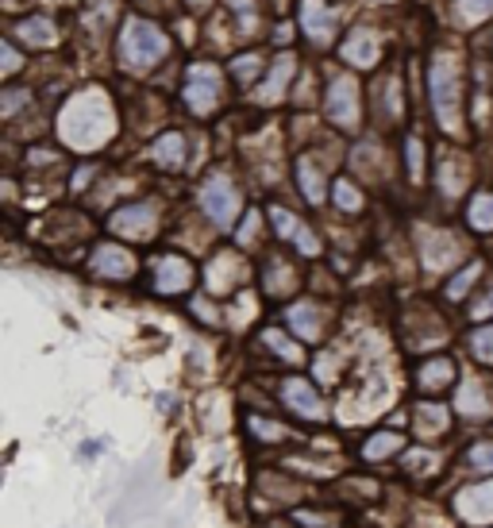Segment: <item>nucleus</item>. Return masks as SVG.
Masks as SVG:
<instances>
[{
  "instance_id": "nucleus-27",
  "label": "nucleus",
  "mask_w": 493,
  "mask_h": 528,
  "mask_svg": "<svg viewBox=\"0 0 493 528\" xmlns=\"http://www.w3.org/2000/svg\"><path fill=\"white\" fill-rule=\"evenodd\" d=\"M116 23H120V4L116 0H85V8H82V31L85 35H108Z\"/></svg>"
},
{
  "instance_id": "nucleus-44",
  "label": "nucleus",
  "mask_w": 493,
  "mask_h": 528,
  "mask_svg": "<svg viewBox=\"0 0 493 528\" xmlns=\"http://www.w3.org/2000/svg\"><path fill=\"white\" fill-rule=\"evenodd\" d=\"M189 313L201 320V325H209V328H216L220 325V308H216V301L212 298H193L189 301Z\"/></svg>"
},
{
  "instance_id": "nucleus-4",
  "label": "nucleus",
  "mask_w": 493,
  "mask_h": 528,
  "mask_svg": "<svg viewBox=\"0 0 493 528\" xmlns=\"http://www.w3.org/2000/svg\"><path fill=\"white\" fill-rule=\"evenodd\" d=\"M228 70L220 66L212 58H193L186 74H181V105L189 108V116H197V120H212V116L224 108L228 100Z\"/></svg>"
},
{
  "instance_id": "nucleus-1",
  "label": "nucleus",
  "mask_w": 493,
  "mask_h": 528,
  "mask_svg": "<svg viewBox=\"0 0 493 528\" xmlns=\"http://www.w3.org/2000/svg\"><path fill=\"white\" fill-rule=\"evenodd\" d=\"M116 108L112 97L105 89H77V93L66 97V105L58 108V139L70 151H100L108 147V139L116 135Z\"/></svg>"
},
{
  "instance_id": "nucleus-50",
  "label": "nucleus",
  "mask_w": 493,
  "mask_h": 528,
  "mask_svg": "<svg viewBox=\"0 0 493 528\" xmlns=\"http://www.w3.org/2000/svg\"><path fill=\"white\" fill-rule=\"evenodd\" d=\"M385 4H389V0H385Z\"/></svg>"
},
{
  "instance_id": "nucleus-46",
  "label": "nucleus",
  "mask_w": 493,
  "mask_h": 528,
  "mask_svg": "<svg viewBox=\"0 0 493 528\" xmlns=\"http://www.w3.org/2000/svg\"><path fill=\"white\" fill-rule=\"evenodd\" d=\"M139 8H154V12H166V8H174V0H135Z\"/></svg>"
},
{
  "instance_id": "nucleus-31",
  "label": "nucleus",
  "mask_w": 493,
  "mask_h": 528,
  "mask_svg": "<svg viewBox=\"0 0 493 528\" xmlns=\"http://www.w3.org/2000/svg\"><path fill=\"white\" fill-rule=\"evenodd\" d=\"M482 274H486V263H482V259H471V263H466V266H459L455 274L447 278V286H444V298H447L451 305H455V301H466V298H471V290H474V281L482 278Z\"/></svg>"
},
{
  "instance_id": "nucleus-6",
  "label": "nucleus",
  "mask_w": 493,
  "mask_h": 528,
  "mask_svg": "<svg viewBox=\"0 0 493 528\" xmlns=\"http://www.w3.org/2000/svg\"><path fill=\"white\" fill-rule=\"evenodd\" d=\"M197 204H201L204 221H209L216 231H228L243 212V193H239L236 177H231L228 170H212L197 189Z\"/></svg>"
},
{
  "instance_id": "nucleus-42",
  "label": "nucleus",
  "mask_w": 493,
  "mask_h": 528,
  "mask_svg": "<svg viewBox=\"0 0 493 528\" xmlns=\"http://www.w3.org/2000/svg\"><path fill=\"white\" fill-rule=\"evenodd\" d=\"M466 467L471 471H493V440H478L466 447Z\"/></svg>"
},
{
  "instance_id": "nucleus-26",
  "label": "nucleus",
  "mask_w": 493,
  "mask_h": 528,
  "mask_svg": "<svg viewBox=\"0 0 493 528\" xmlns=\"http://www.w3.org/2000/svg\"><path fill=\"white\" fill-rule=\"evenodd\" d=\"M224 8L231 12V20H236V35L239 39H258L263 35V23H266L263 0H224Z\"/></svg>"
},
{
  "instance_id": "nucleus-13",
  "label": "nucleus",
  "mask_w": 493,
  "mask_h": 528,
  "mask_svg": "<svg viewBox=\"0 0 493 528\" xmlns=\"http://www.w3.org/2000/svg\"><path fill=\"white\" fill-rule=\"evenodd\" d=\"M420 259H424L428 274H447V270H459L463 263V243L455 231L428 228L420 236Z\"/></svg>"
},
{
  "instance_id": "nucleus-39",
  "label": "nucleus",
  "mask_w": 493,
  "mask_h": 528,
  "mask_svg": "<svg viewBox=\"0 0 493 528\" xmlns=\"http://www.w3.org/2000/svg\"><path fill=\"white\" fill-rule=\"evenodd\" d=\"M466 343H471V355L478 359V363L493 367V325H482V328H474L471 336H466Z\"/></svg>"
},
{
  "instance_id": "nucleus-40",
  "label": "nucleus",
  "mask_w": 493,
  "mask_h": 528,
  "mask_svg": "<svg viewBox=\"0 0 493 528\" xmlns=\"http://www.w3.org/2000/svg\"><path fill=\"white\" fill-rule=\"evenodd\" d=\"M246 428H251L258 440H270V444H278V440H285V424H278V420H270V417H263V413H251L246 417Z\"/></svg>"
},
{
  "instance_id": "nucleus-34",
  "label": "nucleus",
  "mask_w": 493,
  "mask_h": 528,
  "mask_svg": "<svg viewBox=\"0 0 493 528\" xmlns=\"http://www.w3.org/2000/svg\"><path fill=\"white\" fill-rule=\"evenodd\" d=\"M451 20L459 28H482L493 20V0H451Z\"/></svg>"
},
{
  "instance_id": "nucleus-10",
  "label": "nucleus",
  "mask_w": 493,
  "mask_h": 528,
  "mask_svg": "<svg viewBox=\"0 0 493 528\" xmlns=\"http://www.w3.org/2000/svg\"><path fill=\"white\" fill-rule=\"evenodd\" d=\"M370 112L378 124L394 127L405 120V82H401V66H385L370 85Z\"/></svg>"
},
{
  "instance_id": "nucleus-45",
  "label": "nucleus",
  "mask_w": 493,
  "mask_h": 528,
  "mask_svg": "<svg viewBox=\"0 0 493 528\" xmlns=\"http://www.w3.org/2000/svg\"><path fill=\"white\" fill-rule=\"evenodd\" d=\"M293 521H301L308 528H335V524H340V517H324V513H313V509H297Z\"/></svg>"
},
{
  "instance_id": "nucleus-33",
  "label": "nucleus",
  "mask_w": 493,
  "mask_h": 528,
  "mask_svg": "<svg viewBox=\"0 0 493 528\" xmlns=\"http://www.w3.org/2000/svg\"><path fill=\"white\" fill-rule=\"evenodd\" d=\"M466 228L478 236H493V189H478L466 201Z\"/></svg>"
},
{
  "instance_id": "nucleus-11",
  "label": "nucleus",
  "mask_w": 493,
  "mask_h": 528,
  "mask_svg": "<svg viewBox=\"0 0 493 528\" xmlns=\"http://www.w3.org/2000/svg\"><path fill=\"white\" fill-rule=\"evenodd\" d=\"M139 270V259L132 255V247H124V243H97L93 251H89V274L93 278H105V281H132Z\"/></svg>"
},
{
  "instance_id": "nucleus-29",
  "label": "nucleus",
  "mask_w": 493,
  "mask_h": 528,
  "mask_svg": "<svg viewBox=\"0 0 493 528\" xmlns=\"http://www.w3.org/2000/svg\"><path fill=\"white\" fill-rule=\"evenodd\" d=\"M405 452V436L394 432V428H382V432H370L367 440H362L359 447V455L367 459V463H385V459H394Z\"/></svg>"
},
{
  "instance_id": "nucleus-30",
  "label": "nucleus",
  "mask_w": 493,
  "mask_h": 528,
  "mask_svg": "<svg viewBox=\"0 0 493 528\" xmlns=\"http://www.w3.org/2000/svg\"><path fill=\"white\" fill-rule=\"evenodd\" d=\"M412 424H417V432L424 436V440H432V436H444V432L451 428L447 405H439V402H420L417 409H412Z\"/></svg>"
},
{
  "instance_id": "nucleus-12",
  "label": "nucleus",
  "mask_w": 493,
  "mask_h": 528,
  "mask_svg": "<svg viewBox=\"0 0 493 528\" xmlns=\"http://www.w3.org/2000/svg\"><path fill=\"white\" fill-rule=\"evenodd\" d=\"M293 74H297L293 50H278V58L270 62V70L263 74V82L251 89V100H258V105H266V108L281 105V100H290V93H293Z\"/></svg>"
},
{
  "instance_id": "nucleus-14",
  "label": "nucleus",
  "mask_w": 493,
  "mask_h": 528,
  "mask_svg": "<svg viewBox=\"0 0 493 528\" xmlns=\"http://www.w3.org/2000/svg\"><path fill=\"white\" fill-rule=\"evenodd\" d=\"M193 278H197V270L186 255H159V259L151 263V290L159 293V298H177V293H189Z\"/></svg>"
},
{
  "instance_id": "nucleus-43",
  "label": "nucleus",
  "mask_w": 493,
  "mask_h": 528,
  "mask_svg": "<svg viewBox=\"0 0 493 528\" xmlns=\"http://www.w3.org/2000/svg\"><path fill=\"white\" fill-rule=\"evenodd\" d=\"M258 228H263V212L251 209V212H246V221L239 224V231H236L239 247H255V243H258Z\"/></svg>"
},
{
  "instance_id": "nucleus-16",
  "label": "nucleus",
  "mask_w": 493,
  "mask_h": 528,
  "mask_svg": "<svg viewBox=\"0 0 493 528\" xmlns=\"http://www.w3.org/2000/svg\"><path fill=\"white\" fill-rule=\"evenodd\" d=\"M246 274H251V266H246L236 251H216L209 266H204V281H209V293L212 298H228V293H236Z\"/></svg>"
},
{
  "instance_id": "nucleus-7",
  "label": "nucleus",
  "mask_w": 493,
  "mask_h": 528,
  "mask_svg": "<svg viewBox=\"0 0 493 528\" xmlns=\"http://www.w3.org/2000/svg\"><path fill=\"white\" fill-rule=\"evenodd\" d=\"M297 28L308 39V47L328 50L340 43L343 31V16L332 0H297Z\"/></svg>"
},
{
  "instance_id": "nucleus-24",
  "label": "nucleus",
  "mask_w": 493,
  "mask_h": 528,
  "mask_svg": "<svg viewBox=\"0 0 493 528\" xmlns=\"http://www.w3.org/2000/svg\"><path fill=\"white\" fill-rule=\"evenodd\" d=\"M471 170H466V159L459 151H439V159H436V189L444 193L447 201H455V197H463V189H466V177Z\"/></svg>"
},
{
  "instance_id": "nucleus-41",
  "label": "nucleus",
  "mask_w": 493,
  "mask_h": 528,
  "mask_svg": "<svg viewBox=\"0 0 493 528\" xmlns=\"http://www.w3.org/2000/svg\"><path fill=\"white\" fill-rule=\"evenodd\" d=\"M436 463H439V455L428 452V447H412V452L401 455V467H405L409 474H432Z\"/></svg>"
},
{
  "instance_id": "nucleus-17",
  "label": "nucleus",
  "mask_w": 493,
  "mask_h": 528,
  "mask_svg": "<svg viewBox=\"0 0 493 528\" xmlns=\"http://www.w3.org/2000/svg\"><path fill=\"white\" fill-rule=\"evenodd\" d=\"M285 325H290V332L297 340L320 343L324 336H328V308H324L320 301H313V298L293 301L290 308H285Z\"/></svg>"
},
{
  "instance_id": "nucleus-36",
  "label": "nucleus",
  "mask_w": 493,
  "mask_h": 528,
  "mask_svg": "<svg viewBox=\"0 0 493 528\" xmlns=\"http://www.w3.org/2000/svg\"><path fill=\"white\" fill-rule=\"evenodd\" d=\"M332 204L343 216H359L362 209H367V197H362V189L351 182V177H332Z\"/></svg>"
},
{
  "instance_id": "nucleus-2",
  "label": "nucleus",
  "mask_w": 493,
  "mask_h": 528,
  "mask_svg": "<svg viewBox=\"0 0 493 528\" xmlns=\"http://www.w3.org/2000/svg\"><path fill=\"white\" fill-rule=\"evenodd\" d=\"M463 97H466V70L459 50H432L428 58V100H432V116L439 124V132L459 139L466 132V116H463Z\"/></svg>"
},
{
  "instance_id": "nucleus-49",
  "label": "nucleus",
  "mask_w": 493,
  "mask_h": 528,
  "mask_svg": "<svg viewBox=\"0 0 493 528\" xmlns=\"http://www.w3.org/2000/svg\"><path fill=\"white\" fill-rule=\"evenodd\" d=\"M285 4H290V0H270V8H274V12H281Z\"/></svg>"
},
{
  "instance_id": "nucleus-19",
  "label": "nucleus",
  "mask_w": 493,
  "mask_h": 528,
  "mask_svg": "<svg viewBox=\"0 0 493 528\" xmlns=\"http://www.w3.org/2000/svg\"><path fill=\"white\" fill-rule=\"evenodd\" d=\"M455 413L471 424L493 420V385L482 378H463L455 390Z\"/></svg>"
},
{
  "instance_id": "nucleus-5",
  "label": "nucleus",
  "mask_w": 493,
  "mask_h": 528,
  "mask_svg": "<svg viewBox=\"0 0 493 528\" xmlns=\"http://www.w3.org/2000/svg\"><path fill=\"white\" fill-rule=\"evenodd\" d=\"M324 116L335 132L355 135L362 127V85L355 70H332L324 85Z\"/></svg>"
},
{
  "instance_id": "nucleus-38",
  "label": "nucleus",
  "mask_w": 493,
  "mask_h": 528,
  "mask_svg": "<svg viewBox=\"0 0 493 528\" xmlns=\"http://www.w3.org/2000/svg\"><path fill=\"white\" fill-rule=\"evenodd\" d=\"M20 66H23V47L4 31V39H0V77L12 82V77L20 74Z\"/></svg>"
},
{
  "instance_id": "nucleus-47",
  "label": "nucleus",
  "mask_w": 493,
  "mask_h": 528,
  "mask_svg": "<svg viewBox=\"0 0 493 528\" xmlns=\"http://www.w3.org/2000/svg\"><path fill=\"white\" fill-rule=\"evenodd\" d=\"M189 12H209V8H216V0H181Z\"/></svg>"
},
{
  "instance_id": "nucleus-22",
  "label": "nucleus",
  "mask_w": 493,
  "mask_h": 528,
  "mask_svg": "<svg viewBox=\"0 0 493 528\" xmlns=\"http://www.w3.org/2000/svg\"><path fill=\"white\" fill-rule=\"evenodd\" d=\"M455 509L466 524H489L493 521V479L463 486L455 494Z\"/></svg>"
},
{
  "instance_id": "nucleus-37",
  "label": "nucleus",
  "mask_w": 493,
  "mask_h": 528,
  "mask_svg": "<svg viewBox=\"0 0 493 528\" xmlns=\"http://www.w3.org/2000/svg\"><path fill=\"white\" fill-rule=\"evenodd\" d=\"M266 221H270V231H274V236L281 239V243H293L297 239V231L305 228V221L301 216H297L293 209H285V204H266Z\"/></svg>"
},
{
  "instance_id": "nucleus-15",
  "label": "nucleus",
  "mask_w": 493,
  "mask_h": 528,
  "mask_svg": "<svg viewBox=\"0 0 493 528\" xmlns=\"http://www.w3.org/2000/svg\"><path fill=\"white\" fill-rule=\"evenodd\" d=\"M278 397H281V405L290 409V413H297L301 420H313V424H320L324 417H328V405H324V397H320V390L308 378H281L278 382Z\"/></svg>"
},
{
  "instance_id": "nucleus-48",
  "label": "nucleus",
  "mask_w": 493,
  "mask_h": 528,
  "mask_svg": "<svg viewBox=\"0 0 493 528\" xmlns=\"http://www.w3.org/2000/svg\"><path fill=\"white\" fill-rule=\"evenodd\" d=\"M274 43H290V28H285V23L274 28Z\"/></svg>"
},
{
  "instance_id": "nucleus-25",
  "label": "nucleus",
  "mask_w": 493,
  "mask_h": 528,
  "mask_svg": "<svg viewBox=\"0 0 493 528\" xmlns=\"http://www.w3.org/2000/svg\"><path fill=\"white\" fill-rule=\"evenodd\" d=\"M270 70V58L263 55V50H239L236 58L228 62V77L236 82L239 89H255L258 82H263V74Z\"/></svg>"
},
{
  "instance_id": "nucleus-28",
  "label": "nucleus",
  "mask_w": 493,
  "mask_h": 528,
  "mask_svg": "<svg viewBox=\"0 0 493 528\" xmlns=\"http://www.w3.org/2000/svg\"><path fill=\"white\" fill-rule=\"evenodd\" d=\"M263 290L270 298H290L297 293V270L290 259H281V255H270L266 266H263Z\"/></svg>"
},
{
  "instance_id": "nucleus-35",
  "label": "nucleus",
  "mask_w": 493,
  "mask_h": 528,
  "mask_svg": "<svg viewBox=\"0 0 493 528\" xmlns=\"http://www.w3.org/2000/svg\"><path fill=\"white\" fill-rule=\"evenodd\" d=\"M263 343H266V351L274 355V359H281L285 367H301V363H305L301 343L290 340V336H285V332H278V328H263Z\"/></svg>"
},
{
  "instance_id": "nucleus-8",
  "label": "nucleus",
  "mask_w": 493,
  "mask_h": 528,
  "mask_svg": "<svg viewBox=\"0 0 493 528\" xmlns=\"http://www.w3.org/2000/svg\"><path fill=\"white\" fill-rule=\"evenodd\" d=\"M159 201H132V204H120L112 216H108V231L112 236H120L127 243H147L159 236Z\"/></svg>"
},
{
  "instance_id": "nucleus-23",
  "label": "nucleus",
  "mask_w": 493,
  "mask_h": 528,
  "mask_svg": "<svg viewBox=\"0 0 493 528\" xmlns=\"http://www.w3.org/2000/svg\"><path fill=\"white\" fill-rule=\"evenodd\" d=\"M412 378H417L420 394H444L451 385H459V367H455V359H447V355H428Z\"/></svg>"
},
{
  "instance_id": "nucleus-9",
  "label": "nucleus",
  "mask_w": 493,
  "mask_h": 528,
  "mask_svg": "<svg viewBox=\"0 0 493 528\" xmlns=\"http://www.w3.org/2000/svg\"><path fill=\"white\" fill-rule=\"evenodd\" d=\"M382 31L370 28V23H351L340 39V62L347 70H374L382 66Z\"/></svg>"
},
{
  "instance_id": "nucleus-3",
  "label": "nucleus",
  "mask_w": 493,
  "mask_h": 528,
  "mask_svg": "<svg viewBox=\"0 0 493 528\" xmlns=\"http://www.w3.org/2000/svg\"><path fill=\"white\" fill-rule=\"evenodd\" d=\"M170 55H174V35L159 20L127 16L116 28V62H120L124 74H132V77L154 74L170 62Z\"/></svg>"
},
{
  "instance_id": "nucleus-18",
  "label": "nucleus",
  "mask_w": 493,
  "mask_h": 528,
  "mask_svg": "<svg viewBox=\"0 0 493 528\" xmlns=\"http://www.w3.org/2000/svg\"><path fill=\"white\" fill-rule=\"evenodd\" d=\"M8 35L16 39V43L23 50H55L62 43V31H58V23L50 20V16H23V20H12L8 23Z\"/></svg>"
},
{
  "instance_id": "nucleus-32",
  "label": "nucleus",
  "mask_w": 493,
  "mask_h": 528,
  "mask_svg": "<svg viewBox=\"0 0 493 528\" xmlns=\"http://www.w3.org/2000/svg\"><path fill=\"white\" fill-rule=\"evenodd\" d=\"M401 159H405V174L412 186L424 182V170H428V147H424V135L420 132H409L401 139Z\"/></svg>"
},
{
  "instance_id": "nucleus-20",
  "label": "nucleus",
  "mask_w": 493,
  "mask_h": 528,
  "mask_svg": "<svg viewBox=\"0 0 493 528\" xmlns=\"http://www.w3.org/2000/svg\"><path fill=\"white\" fill-rule=\"evenodd\" d=\"M147 159L159 166V170H166V174H181L189 166V135L177 132V127L154 135L151 147H147Z\"/></svg>"
},
{
  "instance_id": "nucleus-21",
  "label": "nucleus",
  "mask_w": 493,
  "mask_h": 528,
  "mask_svg": "<svg viewBox=\"0 0 493 528\" xmlns=\"http://www.w3.org/2000/svg\"><path fill=\"white\" fill-rule=\"evenodd\" d=\"M293 174H297V189H301V197H305L308 204H313V209H320V204L332 197L328 174H324V166H320V159H316V151L297 154Z\"/></svg>"
}]
</instances>
